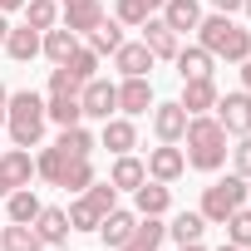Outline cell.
Here are the masks:
<instances>
[{
    "label": "cell",
    "mask_w": 251,
    "mask_h": 251,
    "mask_svg": "<svg viewBox=\"0 0 251 251\" xmlns=\"http://www.w3.org/2000/svg\"><path fill=\"white\" fill-rule=\"evenodd\" d=\"M182 143H187V168H197V173H217L222 163H226V128L212 118V113H192L187 118V133H182Z\"/></svg>",
    "instance_id": "6da1fadb"
},
{
    "label": "cell",
    "mask_w": 251,
    "mask_h": 251,
    "mask_svg": "<svg viewBox=\"0 0 251 251\" xmlns=\"http://www.w3.org/2000/svg\"><path fill=\"white\" fill-rule=\"evenodd\" d=\"M197 40H202V50H207L212 59H231V64H241V59L251 54V30H241L231 15H202Z\"/></svg>",
    "instance_id": "7a4b0ae2"
},
{
    "label": "cell",
    "mask_w": 251,
    "mask_h": 251,
    "mask_svg": "<svg viewBox=\"0 0 251 251\" xmlns=\"http://www.w3.org/2000/svg\"><path fill=\"white\" fill-rule=\"evenodd\" d=\"M45 99L35 94V89H20V94H10V103H5V128H10V138H15V148H35L40 138H45Z\"/></svg>",
    "instance_id": "3957f363"
},
{
    "label": "cell",
    "mask_w": 251,
    "mask_h": 251,
    "mask_svg": "<svg viewBox=\"0 0 251 251\" xmlns=\"http://www.w3.org/2000/svg\"><path fill=\"white\" fill-rule=\"evenodd\" d=\"M118 207V187L113 182H89L84 192H74L69 202V231H99V222Z\"/></svg>",
    "instance_id": "277c9868"
},
{
    "label": "cell",
    "mask_w": 251,
    "mask_h": 251,
    "mask_svg": "<svg viewBox=\"0 0 251 251\" xmlns=\"http://www.w3.org/2000/svg\"><path fill=\"white\" fill-rule=\"evenodd\" d=\"M79 79L59 64L54 74H50V94H45V118L50 123H59V128H69V123H84V108H79Z\"/></svg>",
    "instance_id": "5b68a950"
},
{
    "label": "cell",
    "mask_w": 251,
    "mask_h": 251,
    "mask_svg": "<svg viewBox=\"0 0 251 251\" xmlns=\"http://www.w3.org/2000/svg\"><path fill=\"white\" fill-rule=\"evenodd\" d=\"M236 207H246V177L241 173H231V177H217L207 192H202V217H207V226H222Z\"/></svg>",
    "instance_id": "8992f818"
},
{
    "label": "cell",
    "mask_w": 251,
    "mask_h": 251,
    "mask_svg": "<svg viewBox=\"0 0 251 251\" xmlns=\"http://www.w3.org/2000/svg\"><path fill=\"white\" fill-rule=\"evenodd\" d=\"M79 108H84V118H99V123L113 118V113H118V84H108V79L94 74V79L79 89Z\"/></svg>",
    "instance_id": "52a82bcc"
},
{
    "label": "cell",
    "mask_w": 251,
    "mask_h": 251,
    "mask_svg": "<svg viewBox=\"0 0 251 251\" xmlns=\"http://www.w3.org/2000/svg\"><path fill=\"white\" fill-rule=\"evenodd\" d=\"M30 177H35V158L25 148L0 153V197H10L15 187H30Z\"/></svg>",
    "instance_id": "ba28073f"
},
{
    "label": "cell",
    "mask_w": 251,
    "mask_h": 251,
    "mask_svg": "<svg viewBox=\"0 0 251 251\" xmlns=\"http://www.w3.org/2000/svg\"><path fill=\"white\" fill-rule=\"evenodd\" d=\"M217 123L226 133H251V94L241 89V94H226V99H217Z\"/></svg>",
    "instance_id": "9c48e42d"
},
{
    "label": "cell",
    "mask_w": 251,
    "mask_h": 251,
    "mask_svg": "<svg viewBox=\"0 0 251 251\" xmlns=\"http://www.w3.org/2000/svg\"><path fill=\"white\" fill-rule=\"evenodd\" d=\"M143 168H148V177H153V182H177V177L187 173V158H182V148H177V143H163V148H153V153H148V163H143Z\"/></svg>",
    "instance_id": "30bf717a"
},
{
    "label": "cell",
    "mask_w": 251,
    "mask_h": 251,
    "mask_svg": "<svg viewBox=\"0 0 251 251\" xmlns=\"http://www.w3.org/2000/svg\"><path fill=\"white\" fill-rule=\"evenodd\" d=\"M138 30H143V45L153 50V59H177V50H182V35H173V30L163 25V15H148Z\"/></svg>",
    "instance_id": "8fae6325"
},
{
    "label": "cell",
    "mask_w": 251,
    "mask_h": 251,
    "mask_svg": "<svg viewBox=\"0 0 251 251\" xmlns=\"http://www.w3.org/2000/svg\"><path fill=\"white\" fill-rule=\"evenodd\" d=\"M30 226L40 231V241H45V246H54V251H64V246H69V212H64V207H40V217H35Z\"/></svg>",
    "instance_id": "7c38bea8"
},
{
    "label": "cell",
    "mask_w": 251,
    "mask_h": 251,
    "mask_svg": "<svg viewBox=\"0 0 251 251\" xmlns=\"http://www.w3.org/2000/svg\"><path fill=\"white\" fill-rule=\"evenodd\" d=\"M113 69L123 74V79H148V69H153V50L138 40V45H128L123 40L118 50H113Z\"/></svg>",
    "instance_id": "4fadbf2b"
},
{
    "label": "cell",
    "mask_w": 251,
    "mask_h": 251,
    "mask_svg": "<svg viewBox=\"0 0 251 251\" xmlns=\"http://www.w3.org/2000/svg\"><path fill=\"white\" fill-rule=\"evenodd\" d=\"M187 108L182 103H158L153 108V133H158V143H182V133H187Z\"/></svg>",
    "instance_id": "5bb4252c"
},
{
    "label": "cell",
    "mask_w": 251,
    "mask_h": 251,
    "mask_svg": "<svg viewBox=\"0 0 251 251\" xmlns=\"http://www.w3.org/2000/svg\"><path fill=\"white\" fill-rule=\"evenodd\" d=\"M173 207V192H168V182H153V177H143L138 187H133V212L138 217H163Z\"/></svg>",
    "instance_id": "9a60e30c"
},
{
    "label": "cell",
    "mask_w": 251,
    "mask_h": 251,
    "mask_svg": "<svg viewBox=\"0 0 251 251\" xmlns=\"http://www.w3.org/2000/svg\"><path fill=\"white\" fill-rule=\"evenodd\" d=\"M148 108H153V84L148 79H123L118 84V113L123 118H138Z\"/></svg>",
    "instance_id": "2e32d148"
},
{
    "label": "cell",
    "mask_w": 251,
    "mask_h": 251,
    "mask_svg": "<svg viewBox=\"0 0 251 251\" xmlns=\"http://www.w3.org/2000/svg\"><path fill=\"white\" fill-rule=\"evenodd\" d=\"M133 226H138V212H128V207H113V212H108V217L99 222V241L118 251L123 241H128V236H133Z\"/></svg>",
    "instance_id": "e0dca14e"
},
{
    "label": "cell",
    "mask_w": 251,
    "mask_h": 251,
    "mask_svg": "<svg viewBox=\"0 0 251 251\" xmlns=\"http://www.w3.org/2000/svg\"><path fill=\"white\" fill-rule=\"evenodd\" d=\"M163 25L173 30V35H187V30H197L202 25V5L197 0H163Z\"/></svg>",
    "instance_id": "ac0fdd59"
},
{
    "label": "cell",
    "mask_w": 251,
    "mask_h": 251,
    "mask_svg": "<svg viewBox=\"0 0 251 251\" xmlns=\"http://www.w3.org/2000/svg\"><path fill=\"white\" fill-rule=\"evenodd\" d=\"M99 143H103L113 158H118V153H133V148H138V128H133V118H103Z\"/></svg>",
    "instance_id": "d6986e66"
},
{
    "label": "cell",
    "mask_w": 251,
    "mask_h": 251,
    "mask_svg": "<svg viewBox=\"0 0 251 251\" xmlns=\"http://www.w3.org/2000/svg\"><path fill=\"white\" fill-rule=\"evenodd\" d=\"M163 236H168V222H163V217H138L133 236L123 241L118 251H158V246H163Z\"/></svg>",
    "instance_id": "ffe728a7"
},
{
    "label": "cell",
    "mask_w": 251,
    "mask_h": 251,
    "mask_svg": "<svg viewBox=\"0 0 251 251\" xmlns=\"http://www.w3.org/2000/svg\"><path fill=\"white\" fill-rule=\"evenodd\" d=\"M74 50H79V35H74L69 25H54V30H45V35H40V54H45L50 64H64Z\"/></svg>",
    "instance_id": "44dd1931"
},
{
    "label": "cell",
    "mask_w": 251,
    "mask_h": 251,
    "mask_svg": "<svg viewBox=\"0 0 251 251\" xmlns=\"http://www.w3.org/2000/svg\"><path fill=\"white\" fill-rule=\"evenodd\" d=\"M217 99H222V94H217L212 79H182V99H177V103H182L187 113H207V108H217Z\"/></svg>",
    "instance_id": "7402d4cb"
},
{
    "label": "cell",
    "mask_w": 251,
    "mask_h": 251,
    "mask_svg": "<svg viewBox=\"0 0 251 251\" xmlns=\"http://www.w3.org/2000/svg\"><path fill=\"white\" fill-rule=\"evenodd\" d=\"M99 20H103V5H99V0H64V25H69L74 35H89Z\"/></svg>",
    "instance_id": "603a6c76"
},
{
    "label": "cell",
    "mask_w": 251,
    "mask_h": 251,
    "mask_svg": "<svg viewBox=\"0 0 251 251\" xmlns=\"http://www.w3.org/2000/svg\"><path fill=\"white\" fill-rule=\"evenodd\" d=\"M5 54H10L15 64H30V59L40 54V30H30V25H10V35H5Z\"/></svg>",
    "instance_id": "cb8c5ba5"
},
{
    "label": "cell",
    "mask_w": 251,
    "mask_h": 251,
    "mask_svg": "<svg viewBox=\"0 0 251 251\" xmlns=\"http://www.w3.org/2000/svg\"><path fill=\"white\" fill-rule=\"evenodd\" d=\"M143 177H148V168H143L133 153H118V158H113V173H108V182H113L118 192H133Z\"/></svg>",
    "instance_id": "d4e9b609"
},
{
    "label": "cell",
    "mask_w": 251,
    "mask_h": 251,
    "mask_svg": "<svg viewBox=\"0 0 251 251\" xmlns=\"http://www.w3.org/2000/svg\"><path fill=\"white\" fill-rule=\"evenodd\" d=\"M0 251H45V241H40V231L30 222H10L0 231Z\"/></svg>",
    "instance_id": "484cf974"
},
{
    "label": "cell",
    "mask_w": 251,
    "mask_h": 251,
    "mask_svg": "<svg viewBox=\"0 0 251 251\" xmlns=\"http://www.w3.org/2000/svg\"><path fill=\"white\" fill-rule=\"evenodd\" d=\"M177 74L182 79H212V54L202 50V45H187V50H177Z\"/></svg>",
    "instance_id": "4316f807"
},
{
    "label": "cell",
    "mask_w": 251,
    "mask_h": 251,
    "mask_svg": "<svg viewBox=\"0 0 251 251\" xmlns=\"http://www.w3.org/2000/svg\"><path fill=\"white\" fill-rule=\"evenodd\" d=\"M202 231H207V217H202V212H177V217L168 222V236H173L177 246H187V241H202Z\"/></svg>",
    "instance_id": "83f0119b"
},
{
    "label": "cell",
    "mask_w": 251,
    "mask_h": 251,
    "mask_svg": "<svg viewBox=\"0 0 251 251\" xmlns=\"http://www.w3.org/2000/svg\"><path fill=\"white\" fill-rule=\"evenodd\" d=\"M118 45H123V25H118V20H99V25L89 30V50H94L99 59H103V54H113Z\"/></svg>",
    "instance_id": "f1b7e54d"
},
{
    "label": "cell",
    "mask_w": 251,
    "mask_h": 251,
    "mask_svg": "<svg viewBox=\"0 0 251 251\" xmlns=\"http://www.w3.org/2000/svg\"><path fill=\"white\" fill-rule=\"evenodd\" d=\"M69 163H74V158H69V153H64L59 143H54V148H45V153L35 158V173H40L45 182H54V187H59V177L69 173Z\"/></svg>",
    "instance_id": "f546056e"
},
{
    "label": "cell",
    "mask_w": 251,
    "mask_h": 251,
    "mask_svg": "<svg viewBox=\"0 0 251 251\" xmlns=\"http://www.w3.org/2000/svg\"><path fill=\"white\" fill-rule=\"evenodd\" d=\"M40 197H35V187H15L10 197H5V212H10V222H35L40 217Z\"/></svg>",
    "instance_id": "4dcf8cb0"
},
{
    "label": "cell",
    "mask_w": 251,
    "mask_h": 251,
    "mask_svg": "<svg viewBox=\"0 0 251 251\" xmlns=\"http://www.w3.org/2000/svg\"><path fill=\"white\" fill-rule=\"evenodd\" d=\"M69 158H89L94 153V133L84 128V123H69V128H59V138H54Z\"/></svg>",
    "instance_id": "1f68e13d"
},
{
    "label": "cell",
    "mask_w": 251,
    "mask_h": 251,
    "mask_svg": "<svg viewBox=\"0 0 251 251\" xmlns=\"http://www.w3.org/2000/svg\"><path fill=\"white\" fill-rule=\"evenodd\" d=\"M25 25L30 30H54L59 25V5H54V0H25Z\"/></svg>",
    "instance_id": "d6a6232c"
},
{
    "label": "cell",
    "mask_w": 251,
    "mask_h": 251,
    "mask_svg": "<svg viewBox=\"0 0 251 251\" xmlns=\"http://www.w3.org/2000/svg\"><path fill=\"white\" fill-rule=\"evenodd\" d=\"M158 10H163V0H118L113 15H118V25H133V30H138V25H143L148 15H158Z\"/></svg>",
    "instance_id": "836d02e7"
},
{
    "label": "cell",
    "mask_w": 251,
    "mask_h": 251,
    "mask_svg": "<svg viewBox=\"0 0 251 251\" xmlns=\"http://www.w3.org/2000/svg\"><path fill=\"white\" fill-rule=\"evenodd\" d=\"M222 226H226V241L246 251V246H251V202H246V207H236V212H231Z\"/></svg>",
    "instance_id": "e575fe53"
},
{
    "label": "cell",
    "mask_w": 251,
    "mask_h": 251,
    "mask_svg": "<svg viewBox=\"0 0 251 251\" xmlns=\"http://www.w3.org/2000/svg\"><path fill=\"white\" fill-rule=\"evenodd\" d=\"M64 69H69V74H74V79H79V84H89V79H94V74H99V54H94V50H89V45H79V50H74V54H69V59H64Z\"/></svg>",
    "instance_id": "d590c367"
},
{
    "label": "cell",
    "mask_w": 251,
    "mask_h": 251,
    "mask_svg": "<svg viewBox=\"0 0 251 251\" xmlns=\"http://www.w3.org/2000/svg\"><path fill=\"white\" fill-rule=\"evenodd\" d=\"M89 182H94V163H89V158H74V163H69V173L59 177V187H64V192H84Z\"/></svg>",
    "instance_id": "8d00e7d4"
},
{
    "label": "cell",
    "mask_w": 251,
    "mask_h": 251,
    "mask_svg": "<svg viewBox=\"0 0 251 251\" xmlns=\"http://www.w3.org/2000/svg\"><path fill=\"white\" fill-rule=\"evenodd\" d=\"M231 168H236L241 177H251V133H241V143L231 148Z\"/></svg>",
    "instance_id": "74e56055"
},
{
    "label": "cell",
    "mask_w": 251,
    "mask_h": 251,
    "mask_svg": "<svg viewBox=\"0 0 251 251\" xmlns=\"http://www.w3.org/2000/svg\"><path fill=\"white\" fill-rule=\"evenodd\" d=\"M217 5V15H231V10H241V0H212Z\"/></svg>",
    "instance_id": "f35d334b"
},
{
    "label": "cell",
    "mask_w": 251,
    "mask_h": 251,
    "mask_svg": "<svg viewBox=\"0 0 251 251\" xmlns=\"http://www.w3.org/2000/svg\"><path fill=\"white\" fill-rule=\"evenodd\" d=\"M5 103H10V89L0 84V128H5Z\"/></svg>",
    "instance_id": "ab89813d"
},
{
    "label": "cell",
    "mask_w": 251,
    "mask_h": 251,
    "mask_svg": "<svg viewBox=\"0 0 251 251\" xmlns=\"http://www.w3.org/2000/svg\"><path fill=\"white\" fill-rule=\"evenodd\" d=\"M241 84H246V94H251V54L241 59Z\"/></svg>",
    "instance_id": "60d3db41"
},
{
    "label": "cell",
    "mask_w": 251,
    "mask_h": 251,
    "mask_svg": "<svg viewBox=\"0 0 251 251\" xmlns=\"http://www.w3.org/2000/svg\"><path fill=\"white\" fill-rule=\"evenodd\" d=\"M0 10H5V15L10 10H25V0H0Z\"/></svg>",
    "instance_id": "b9f144b4"
},
{
    "label": "cell",
    "mask_w": 251,
    "mask_h": 251,
    "mask_svg": "<svg viewBox=\"0 0 251 251\" xmlns=\"http://www.w3.org/2000/svg\"><path fill=\"white\" fill-rule=\"evenodd\" d=\"M5 35H10V20H5V10H0V45H5Z\"/></svg>",
    "instance_id": "7bdbcfd3"
},
{
    "label": "cell",
    "mask_w": 251,
    "mask_h": 251,
    "mask_svg": "<svg viewBox=\"0 0 251 251\" xmlns=\"http://www.w3.org/2000/svg\"><path fill=\"white\" fill-rule=\"evenodd\" d=\"M217 251H241V246H231V241H222V246H217Z\"/></svg>",
    "instance_id": "ee69618b"
},
{
    "label": "cell",
    "mask_w": 251,
    "mask_h": 251,
    "mask_svg": "<svg viewBox=\"0 0 251 251\" xmlns=\"http://www.w3.org/2000/svg\"><path fill=\"white\" fill-rule=\"evenodd\" d=\"M177 251H202V246H197V241H187V246H177Z\"/></svg>",
    "instance_id": "f6af8a7d"
},
{
    "label": "cell",
    "mask_w": 251,
    "mask_h": 251,
    "mask_svg": "<svg viewBox=\"0 0 251 251\" xmlns=\"http://www.w3.org/2000/svg\"><path fill=\"white\" fill-rule=\"evenodd\" d=\"M241 10H246V15H251V0H241Z\"/></svg>",
    "instance_id": "bcb514c9"
},
{
    "label": "cell",
    "mask_w": 251,
    "mask_h": 251,
    "mask_svg": "<svg viewBox=\"0 0 251 251\" xmlns=\"http://www.w3.org/2000/svg\"><path fill=\"white\" fill-rule=\"evenodd\" d=\"M246 202H251V177H246Z\"/></svg>",
    "instance_id": "7dc6e473"
},
{
    "label": "cell",
    "mask_w": 251,
    "mask_h": 251,
    "mask_svg": "<svg viewBox=\"0 0 251 251\" xmlns=\"http://www.w3.org/2000/svg\"><path fill=\"white\" fill-rule=\"evenodd\" d=\"M246 251H251V246H246Z\"/></svg>",
    "instance_id": "c3c4849f"
}]
</instances>
